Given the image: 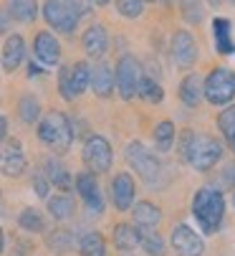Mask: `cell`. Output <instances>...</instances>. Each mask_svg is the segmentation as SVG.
<instances>
[{"label":"cell","mask_w":235,"mask_h":256,"mask_svg":"<svg viewBox=\"0 0 235 256\" xmlns=\"http://www.w3.org/2000/svg\"><path fill=\"white\" fill-rule=\"evenodd\" d=\"M182 160H187L195 170H210L223 158V144L210 134L185 132L182 137Z\"/></svg>","instance_id":"1"},{"label":"cell","mask_w":235,"mask_h":256,"mask_svg":"<svg viewBox=\"0 0 235 256\" xmlns=\"http://www.w3.org/2000/svg\"><path fill=\"white\" fill-rule=\"evenodd\" d=\"M192 213L205 234H215L225 216V200L215 188H200L192 198Z\"/></svg>","instance_id":"2"},{"label":"cell","mask_w":235,"mask_h":256,"mask_svg":"<svg viewBox=\"0 0 235 256\" xmlns=\"http://www.w3.org/2000/svg\"><path fill=\"white\" fill-rule=\"evenodd\" d=\"M38 140L48 144L53 152H66L73 142V127H71L68 117L61 112L43 114L41 122H38Z\"/></svg>","instance_id":"3"},{"label":"cell","mask_w":235,"mask_h":256,"mask_svg":"<svg viewBox=\"0 0 235 256\" xmlns=\"http://www.w3.org/2000/svg\"><path fill=\"white\" fill-rule=\"evenodd\" d=\"M81 16H84L81 0H46L43 3V18L58 33H73Z\"/></svg>","instance_id":"4"},{"label":"cell","mask_w":235,"mask_h":256,"mask_svg":"<svg viewBox=\"0 0 235 256\" xmlns=\"http://www.w3.org/2000/svg\"><path fill=\"white\" fill-rule=\"evenodd\" d=\"M203 94L215 106H223V104L233 102L235 99V74L230 68H213L208 74V79H205Z\"/></svg>","instance_id":"5"},{"label":"cell","mask_w":235,"mask_h":256,"mask_svg":"<svg viewBox=\"0 0 235 256\" xmlns=\"http://www.w3.org/2000/svg\"><path fill=\"white\" fill-rule=\"evenodd\" d=\"M144 76V71L139 66V61L134 56H122L116 61V71H114V84L119 89L122 99H134L139 92V82Z\"/></svg>","instance_id":"6"},{"label":"cell","mask_w":235,"mask_h":256,"mask_svg":"<svg viewBox=\"0 0 235 256\" xmlns=\"http://www.w3.org/2000/svg\"><path fill=\"white\" fill-rule=\"evenodd\" d=\"M81 158H84V165L89 168V172L94 175H101L111 168V144L101 137V134H91L86 142H84V150H81Z\"/></svg>","instance_id":"7"},{"label":"cell","mask_w":235,"mask_h":256,"mask_svg":"<svg viewBox=\"0 0 235 256\" xmlns=\"http://www.w3.org/2000/svg\"><path fill=\"white\" fill-rule=\"evenodd\" d=\"M124 158H127V162L149 182V186H154L157 178H160V172H162V168H160V162H157V158L144 148L142 142H129Z\"/></svg>","instance_id":"8"},{"label":"cell","mask_w":235,"mask_h":256,"mask_svg":"<svg viewBox=\"0 0 235 256\" xmlns=\"http://www.w3.org/2000/svg\"><path fill=\"white\" fill-rule=\"evenodd\" d=\"M172 248L177 256H203L205 254V241L198 231L180 224L172 228Z\"/></svg>","instance_id":"9"},{"label":"cell","mask_w":235,"mask_h":256,"mask_svg":"<svg viewBox=\"0 0 235 256\" xmlns=\"http://www.w3.org/2000/svg\"><path fill=\"white\" fill-rule=\"evenodd\" d=\"M0 170L8 178H18L25 170V152L18 140H5V144L0 142Z\"/></svg>","instance_id":"10"},{"label":"cell","mask_w":235,"mask_h":256,"mask_svg":"<svg viewBox=\"0 0 235 256\" xmlns=\"http://www.w3.org/2000/svg\"><path fill=\"white\" fill-rule=\"evenodd\" d=\"M33 56L38 64L43 66H56L61 61V44L56 41V36L48 30H41L33 41Z\"/></svg>","instance_id":"11"},{"label":"cell","mask_w":235,"mask_h":256,"mask_svg":"<svg viewBox=\"0 0 235 256\" xmlns=\"http://www.w3.org/2000/svg\"><path fill=\"white\" fill-rule=\"evenodd\" d=\"M195 58H198V44H195L192 33L187 30H177L172 36V61L182 68L192 66Z\"/></svg>","instance_id":"12"},{"label":"cell","mask_w":235,"mask_h":256,"mask_svg":"<svg viewBox=\"0 0 235 256\" xmlns=\"http://www.w3.org/2000/svg\"><path fill=\"white\" fill-rule=\"evenodd\" d=\"M76 190H78V196L84 198V203H86V208L91 213H101L104 210V198H101V190L96 186L94 172H78L76 175Z\"/></svg>","instance_id":"13"},{"label":"cell","mask_w":235,"mask_h":256,"mask_svg":"<svg viewBox=\"0 0 235 256\" xmlns=\"http://www.w3.org/2000/svg\"><path fill=\"white\" fill-rule=\"evenodd\" d=\"M23 58H25V41L18 33L8 36L5 46H3V54H0V66H3V71L5 74H13V71L23 64Z\"/></svg>","instance_id":"14"},{"label":"cell","mask_w":235,"mask_h":256,"mask_svg":"<svg viewBox=\"0 0 235 256\" xmlns=\"http://www.w3.org/2000/svg\"><path fill=\"white\" fill-rule=\"evenodd\" d=\"M111 200L119 210L132 208V203H134V180H132L129 172L114 175V180H111Z\"/></svg>","instance_id":"15"},{"label":"cell","mask_w":235,"mask_h":256,"mask_svg":"<svg viewBox=\"0 0 235 256\" xmlns=\"http://www.w3.org/2000/svg\"><path fill=\"white\" fill-rule=\"evenodd\" d=\"M81 46H84L86 56H91V58H101V56L106 54V48H109V33H106V28L99 26V23L89 26L86 33L81 36Z\"/></svg>","instance_id":"16"},{"label":"cell","mask_w":235,"mask_h":256,"mask_svg":"<svg viewBox=\"0 0 235 256\" xmlns=\"http://www.w3.org/2000/svg\"><path fill=\"white\" fill-rule=\"evenodd\" d=\"M89 86H91L94 94L101 96V99L111 96V92H114V74H111V68H109L106 64H96V66L91 68Z\"/></svg>","instance_id":"17"},{"label":"cell","mask_w":235,"mask_h":256,"mask_svg":"<svg viewBox=\"0 0 235 256\" xmlns=\"http://www.w3.org/2000/svg\"><path fill=\"white\" fill-rule=\"evenodd\" d=\"M213 41H215V51L223 56L235 54V41L230 36V20L228 18H215L213 20Z\"/></svg>","instance_id":"18"},{"label":"cell","mask_w":235,"mask_h":256,"mask_svg":"<svg viewBox=\"0 0 235 256\" xmlns=\"http://www.w3.org/2000/svg\"><path fill=\"white\" fill-rule=\"evenodd\" d=\"M43 175L48 178V182H53L56 188H61V190H68L71 188V172L66 170V165L58 160V158H46V162H43Z\"/></svg>","instance_id":"19"},{"label":"cell","mask_w":235,"mask_h":256,"mask_svg":"<svg viewBox=\"0 0 235 256\" xmlns=\"http://www.w3.org/2000/svg\"><path fill=\"white\" fill-rule=\"evenodd\" d=\"M8 16L18 23H33L38 16L35 0H8Z\"/></svg>","instance_id":"20"},{"label":"cell","mask_w":235,"mask_h":256,"mask_svg":"<svg viewBox=\"0 0 235 256\" xmlns=\"http://www.w3.org/2000/svg\"><path fill=\"white\" fill-rule=\"evenodd\" d=\"M180 99L187 104V106H198L200 99H203V84H200V76L198 74H190L182 79L180 84Z\"/></svg>","instance_id":"21"},{"label":"cell","mask_w":235,"mask_h":256,"mask_svg":"<svg viewBox=\"0 0 235 256\" xmlns=\"http://www.w3.org/2000/svg\"><path fill=\"white\" fill-rule=\"evenodd\" d=\"M68 79H71V89H73V96L84 94L86 86H89V79H91V68L86 61H76L73 66H68Z\"/></svg>","instance_id":"22"},{"label":"cell","mask_w":235,"mask_h":256,"mask_svg":"<svg viewBox=\"0 0 235 256\" xmlns=\"http://www.w3.org/2000/svg\"><path fill=\"white\" fill-rule=\"evenodd\" d=\"M160 218H162L160 208L152 206V203H137L134 206V224L139 228H154L160 224Z\"/></svg>","instance_id":"23"},{"label":"cell","mask_w":235,"mask_h":256,"mask_svg":"<svg viewBox=\"0 0 235 256\" xmlns=\"http://www.w3.org/2000/svg\"><path fill=\"white\" fill-rule=\"evenodd\" d=\"M114 246L122 248V251H132L134 246H139V234L134 226H127V224H119L114 226Z\"/></svg>","instance_id":"24"},{"label":"cell","mask_w":235,"mask_h":256,"mask_svg":"<svg viewBox=\"0 0 235 256\" xmlns=\"http://www.w3.org/2000/svg\"><path fill=\"white\" fill-rule=\"evenodd\" d=\"M139 244L149 256H165V241L154 228H139Z\"/></svg>","instance_id":"25"},{"label":"cell","mask_w":235,"mask_h":256,"mask_svg":"<svg viewBox=\"0 0 235 256\" xmlns=\"http://www.w3.org/2000/svg\"><path fill=\"white\" fill-rule=\"evenodd\" d=\"M18 114H20V122H25V124H33V122L41 120V104H38V99L33 94H23L20 96Z\"/></svg>","instance_id":"26"},{"label":"cell","mask_w":235,"mask_h":256,"mask_svg":"<svg viewBox=\"0 0 235 256\" xmlns=\"http://www.w3.org/2000/svg\"><path fill=\"white\" fill-rule=\"evenodd\" d=\"M73 198L71 196H53L48 200V213L56 218V221H66V218L73 216Z\"/></svg>","instance_id":"27"},{"label":"cell","mask_w":235,"mask_h":256,"mask_svg":"<svg viewBox=\"0 0 235 256\" xmlns=\"http://www.w3.org/2000/svg\"><path fill=\"white\" fill-rule=\"evenodd\" d=\"M175 124L172 122H160L154 127V144L160 152H170V148L175 144Z\"/></svg>","instance_id":"28"},{"label":"cell","mask_w":235,"mask_h":256,"mask_svg":"<svg viewBox=\"0 0 235 256\" xmlns=\"http://www.w3.org/2000/svg\"><path fill=\"white\" fill-rule=\"evenodd\" d=\"M218 127H220V132H223V137L228 142V148L235 152V106H228L225 112L218 117Z\"/></svg>","instance_id":"29"},{"label":"cell","mask_w":235,"mask_h":256,"mask_svg":"<svg viewBox=\"0 0 235 256\" xmlns=\"http://www.w3.org/2000/svg\"><path fill=\"white\" fill-rule=\"evenodd\" d=\"M137 94H139L144 102H149V104H162V99H165V89L157 84L154 79H149V76H142Z\"/></svg>","instance_id":"30"},{"label":"cell","mask_w":235,"mask_h":256,"mask_svg":"<svg viewBox=\"0 0 235 256\" xmlns=\"http://www.w3.org/2000/svg\"><path fill=\"white\" fill-rule=\"evenodd\" d=\"M78 248H81V256H104V254H106L104 238H101L96 231L84 234V236H81V244H78Z\"/></svg>","instance_id":"31"},{"label":"cell","mask_w":235,"mask_h":256,"mask_svg":"<svg viewBox=\"0 0 235 256\" xmlns=\"http://www.w3.org/2000/svg\"><path fill=\"white\" fill-rule=\"evenodd\" d=\"M18 224H20V228H25V231H43V216L38 213L35 208H25V210H20V216H18Z\"/></svg>","instance_id":"32"},{"label":"cell","mask_w":235,"mask_h":256,"mask_svg":"<svg viewBox=\"0 0 235 256\" xmlns=\"http://www.w3.org/2000/svg\"><path fill=\"white\" fill-rule=\"evenodd\" d=\"M116 10L124 18H139L144 13V0H116Z\"/></svg>","instance_id":"33"},{"label":"cell","mask_w":235,"mask_h":256,"mask_svg":"<svg viewBox=\"0 0 235 256\" xmlns=\"http://www.w3.org/2000/svg\"><path fill=\"white\" fill-rule=\"evenodd\" d=\"M58 92H61V96L63 99H76L73 96V89H71V79H68V66H61V71H58Z\"/></svg>","instance_id":"34"},{"label":"cell","mask_w":235,"mask_h":256,"mask_svg":"<svg viewBox=\"0 0 235 256\" xmlns=\"http://www.w3.org/2000/svg\"><path fill=\"white\" fill-rule=\"evenodd\" d=\"M48 246L56 248V251H66V248L71 246V234H68V231H56V234H51V236H48Z\"/></svg>","instance_id":"35"},{"label":"cell","mask_w":235,"mask_h":256,"mask_svg":"<svg viewBox=\"0 0 235 256\" xmlns=\"http://www.w3.org/2000/svg\"><path fill=\"white\" fill-rule=\"evenodd\" d=\"M182 10H185V18H187L190 23H200V20H203V8H200L198 0H185Z\"/></svg>","instance_id":"36"},{"label":"cell","mask_w":235,"mask_h":256,"mask_svg":"<svg viewBox=\"0 0 235 256\" xmlns=\"http://www.w3.org/2000/svg\"><path fill=\"white\" fill-rule=\"evenodd\" d=\"M33 188H35L38 198H46V196H48V178H46L43 172H38V175L33 178Z\"/></svg>","instance_id":"37"},{"label":"cell","mask_w":235,"mask_h":256,"mask_svg":"<svg viewBox=\"0 0 235 256\" xmlns=\"http://www.w3.org/2000/svg\"><path fill=\"white\" fill-rule=\"evenodd\" d=\"M8 140V120L0 114V142H5Z\"/></svg>","instance_id":"38"},{"label":"cell","mask_w":235,"mask_h":256,"mask_svg":"<svg viewBox=\"0 0 235 256\" xmlns=\"http://www.w3.org/2000/svg\"><path fill=\"white\" fill-rule=\"evenodd\" d=\"M225 182H228V186H233V182H235V165L225 168Z\"/></svg>","instance_id":"39"},{"label":"cell","mask_w":235,"mask_h":256,"mask_svg":"<svg viewBox=\"0 0 235 256\" xmlns=\"http://www.w3.org/2000/svg\"><path fill=\"white\" fill-rule=\"evenodd\" d=\"M28 74H30V76H38V74H41V68H38L35 64H30V66H28Z\"/></svg>","instance_id":"40"},{"label":"cell","mask_w":235,"mask_h":256,"mask_svg":"<svg viewBox=\"0 0 235 256\" xmlns=\"http://www.w3.org/2000/svg\"><path fill=\"white\" fill-rule=\"evenodd\" d=\"M91 3H94V6H106L109 0H91Z\"/></svg>","instance_id":"41"},{"label":"cell","mask_w":235,"mask_h":256,"mask_svg":"<svg viewBox=\"0 0 235 256\" xmlns=\"http://www.w3.org/2000/svg\"><path fill=\"white\" fill-rule=\"evenodd\" d=\"M0 254H3V228H0Z\"/></svg>","instance_id":"42"},{"label":"cell","mask_w":235,"mask_h":256,"mask_svg":"<svg viewBox=\"0 0 235 256\" xmlns=\"http://www.w3.org/2000/svg\"><path fill=\"white\" fill-rule=\"evenodd\" d=\"M208 3H210V6H220V3H223V0H208Z\"/></svg>","instance_id":"43"}]
</instances>
